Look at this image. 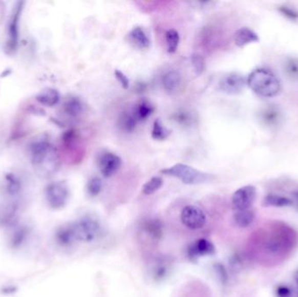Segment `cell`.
Here are the masks:
<instances>
[{
    "label": "cell",
    "mask_w": 298,
    "mask_h": 297,
    "mask_svg": "<svg viewBox=\"0 0 298 297\" xmlns=\"http://www.w3.org/2000/svg\"><path fill=\"white\" fill-rule=\"evenodd\" d=\"M166 43H167V52L169 53H175L178 48L180 43V35L178 32L175 29H170L165 34Z\"/></svg>",
    "instance_id": "25"
},
{
    "label": "cell",
    "mask_w": 298,
    "mask_h": 297,
    "mask_svg": "<svg viewBox=\"0 0 298 297\" xmlns=\"http://www.w3.org/2000/svg\"><path fill=\"white\" fill-rule=\"evenodd\" d=\"M163 88L168 93H174L178 89L181 83V76L176 71L166 73L162 79Z\"/></svg>",
    "instance_id": "16"
},
{
    "label": "cell",
    "mask_w": 298,
    "mask_h": 297,
    "mask_svg": "<svg viewBox=\"0 0 298 297\" xmlns=\"http://www.w3.org/2000/svg\"><path fill=\"white\" fill-rule=\"evenodd\" d=\"M257 197V190L254 186L248 185L241 187L232 196V207L237 211L248 210L251 207Z\"/></svg>",
    "instance_id": "8"
},
{
    "label": "cell",
    "mask_w": 298,
    "mask_h": 297,
    "mask_svg": "<svg viewBox=\"0 0 298 297\" xmlns=\"http://www.w3.org/2000/svg\"><path fill=\"white\" fill-rule=\"evenodd\" d=\"M76 241L93 242L97 239L101 232L99 222L92 217H84L72 224Z\"/></svg>",
    "instance_id": "4"
},
{
    "label": "cell",
    "mask_w": 298,
    "mask_h": 297,
    "mask_svg": "<svg viewBox=\"0 0 298 297\" xmlns=\"http://www.w3.org/2000/svg\"><path fill=\"white\" fill-rule=\"evenodd\" d=\"M247 84L258 96L272 98L281 91V83L271 71L265 68H258L253 71L247 79Z\"/></svg>",
    "instance_id": "2"
},
{
    "label": "cell",
    "mask_w": 298,
    "mask_h": 297,
    "mask_svg": "<svg viewBox=\"0 0 298 297\" xmlns=\"http://www.w3.org/2000/svg\"><path fill=\"white\" fill-rule=\"evenodd\" d=\"M191 63L197 75H200L204 72L205 59L201 54L194 53L193 55L191 56Z\"/></svg>",
    "instance_id": "29"
},
{
    "label": "cell",
    "mask_w": 298,
    "mask_h": 297,
    "mask_svg": "<svg viewBox=\"0 0 298 297\" xmlns=\"http://www.w3.org/2000/svg\"><path fill=\"white\" fill-rule=\"evenodd\" d=\"M114 75H115L118 81H119V83L121 84V87H122L124 89H127V88H129V78L124 74V73H122V72L120 70H115V72H114Z\"/></svg>",
    "instance_id": "31"
},
{
    "label": "cell",
    "mask_w": 298,
    "mask_h": 297,
    "mask_svg": "<svg viewBox=\"0 0 298 297\" xmlns=\"http://www.w3.org/2000/svg\"><path fill=\"white\" fill-rule=\"evenodd\" d=\"M246 80L239 73H230L222 77L219 82L220 90L223 93L237 95L243 92L245 87Z\"/></svg>",
    "instance_id": "9"
},
{
    "label": "cell",
    "mask_w": 298,
    "mask_h": 297,
    "mask_svg": "<svg viewBox=\"0 0 298 297\" xmlns=\"http://www.w3.org/2000/svg\"><path fill=\"white\" fill-rule=\"evenodd\" d=\"M217 268V274H219L220 278H221L222 282L224 283L226 279H227V273H226L225 269L223 268V266L221 265V264H217V268Z\"/></svg>",
    "instance_id": "33"
},
{
    "label": "cell",
    "mask_w": 298,
    "mask_h": 297,
    "mask_svg": "<svg viewBox=\"0 0 298 297\" xmlns=\"http://www.w3.org/2000/svg\"><path fill=\"white\" fill-rule=\"evenodd\" d=\"M181 221L185 227L192 230L201 229L207 222V217L201 207L194 205H188L182 209Z\"/></svg>",
    "instance_id": "7"
},
{
    "label": "cell",
    "mask_w": 298,
    "mask_h": 297,
    "mask_svg": "<svg viewBox=\"0 0 298 297\" xmlns=\"http://www.w3.org/2000/svg\"><path fill=\"white\" fill-rule=\"evenodd\" d=\"M295 283H297V285H298V271L295 274Z\"/></svg>",
    "instance_id": "35"
},
{
    "label": "cell",
    "mask_w": 298,
    "mask_h": 297,
    "mask_svg": "<svg viewBox=\"0 0 298 297\" xmlns=\"http://www.w3.org/2000/svg\"><path fill=\"white\" fill-rule=\"evenodd\" d=\"M5 186H6V192L9 195H16L20 191V181L13 174H6L5 176Z\"/></svg>",
    "instance_id": "23"
},
{
    "label": "cell",
    "mask_w": 298,
    "mask_h": 297,
    "mask_svg": "<svg viewBox=\"0 0 298 297\" xmlns=\"http://www.w3.org/2000/svg\"><path fill=\"white\" fill-rule=\"evenodd\" d=\"M36 100L41 105L46 107H54L59 103L60 95L56 89L53 88H47L41 91L35 97Z\"/></svg>",
    "instance_id": "14"
},
{
    "label": "cell",
    "mask_w": 298,
    "mask_h": 297,
    "mask_svg": "<svg viewBox=\"0 0 298 297\" xmlns=\"http://www.w3.org/2000/svg\"><path fill=\"white\" fill-rule=\"evenodd\" d=\"M63 108L68 116L75 118L83 112V103L77 97H70L65 101Z\"/></svg>",
    "instance_id": "17"
},
{
    "label": "cell",
    "mask_w": 298,
    "mask_h": 297,
    "mask_svg": "<svg viewBox=\"0 0 298 297\" xmlns=\"http://www.w3.org/2000/svg\"><path fill=\"white\" fill-rule=\"evenodd\" d=\"M146 229L150 236H152L155 239H158L162 234V226L160 221L157 219H154L146 223Z\"/></svg>",
    "instance_id": "27"
},
{
    "label": "cell",
    "mask_w": 298,
    "mask_h": 297,
    "mask_svg": "<svg viewBox=\"0 0 298 297\" xmlns=\"http://www.w3.org/2000/svg\"><path fill=\"white\" fill-rule=\"evenodd\" d=\"M276 294H278V297H289L290 296V290L286 287L281 286L278 288Z\"/></svg>",
    "instance_id": "32"
},
{
    "label": "cell",
    "mask_w": 298,
    "mask_h": 297,
    "mask_svg": "<svg viewBox=\"0 0 298 297\" xmlns=\"http://www.w3.org/2000/svg\"><path fill=\"white\" fill-rule=\"evenodd\" d=\"M162 184H163L162 179L158 176H155V177L151 178L147 182L145 183L142 187V192H143L144 195H152L161 188Z\"/></svg>",
    "instance_id": "26"
},
{
    "label": "cell",
    "mask_w": 298,
    "mask_h": 297,
    "mask_svg": "<svg viewBox=\"0 0 298 297\" xmlns=\"http://www.w3.org/2000/svg\"><path fill=\"white\" fill-rule=\"evenodd\" d=\"M121 166V159L114 153L107 152L99 160V171L105 178L111 177Z\"/></svg>",
    "instance_id": "10"
},
{
    "label": "cell",
    "mask_w": 298,
    "mask_h": 297,
    "mask_svg": "<svg viewBox=\"0 0 298 297\" xmlns=\"http://www.w3.org/2000/svg\"><path fill=\"white\" fill-rule=\"evenodd\" d=\"M33 168L42 176L53 175L59 167V155L47 134H40L30 145Z\"/></svg>",
    "instance_id": "1"
},
{
    "label": "cell",
    "mask_w": 298,
    "mask_h": 297,
    "mask_svg": "<svg viewBox=\"0 0 298 297\" xmlns=\"http://www.w3.org/2000/svg\"><path fill=\"white\" fill-rule=\"evenodd\" d=\"M16 207L13 205H6L0 207V223L4 225L12 224L16 218Z\"/></svg>",
    "instance_id": "22"
},
{
    "label": "cell",
    "mask_w": 298,
    "mask_h": 297,
    "mask_svg": "<svg viewBox=\"0 0 298 297\" xmlns=\"http://www.w3.org/2000/svg\"><path fill=\"white\" fill-rule=\"evenodd\" d=\"M170 131L164 126L160 119L155 120L152 129V138L155 140H166L169 136Z\"/></svg>",
    "instance_id": "24"
},
{
    "label": "cell",
    "mask_w": 298,
    "mask_h": 297,
    "mask_svg": "<svg viewBox=\"0 0 298 297\" xmlns=\"http://www.w3.org/2000/svg\"><path fill=\"white\" fill-rule=\"evenodd\" d=\"M294 196H295V200H296L298 202V192L295 193V194H294Z\"/></svg>",
    "instance_id": "36"
},
{
    "label": "cell",
    "mask_w": 298,
    "mask_h": 297,
    "mask_svg": "<svg viewBox=\"0 0 298 297\" xmlns=\"http://www.w3.org/2000/svg\"><path fill=\"white\" fill-rule=\"evenodd\" d=\"M215 253V246L206 239H199L188 248L190 259L196 260L199 257L209 256Z\"/></svg>",
    "instance_id": "11"
},
{
    "label": "cell",
    "mask_w": 298,
    "mask_h": 297,
    "mask_svg": "<svg viewBox=\"0 0 298 297\" xmlns=\"http://www.w3.org/2000/svg\"><path fill=\"white\" fill-rule=\"evenodd\" d=\"M102 181L99 177H93L88 181L87 189L91 196H97L102 190Z\"/></svg>",
    "instance_id": "28"
},
{
    "label": "cell",
    "mask_w": 298,
    "mask_h": 297,
    "mask_svg": "<svg viewBox=\"0 0 298 297\" xmlns=\"http://www.w3.org/2000/svg\"><path fill=\"white\" fill-rule=\"evenodd\" d=\"M155 105H153L152 103L148 101L147 99H143L140 100L135 105V108L132 110V113L135 115L137 121H143L152 115L153 113L155 112Z\"/></svg>",
    "instance_id": "13"
},
{
    "label": "cell",
    "mask_w": 298,
    "mask_h": 297,
    "mask_svg": "<svg viewBox=\"0 0 298 297\" xmlns=\"http://www.w3.org/2000/svg\"><path fill=\"white\" fill-rule=\"evenodd\" d=\"M161 173L167 176L177 178L187 185L204 183L210 177L208 174L202 172L193 166L183 163H177L168 168L162 169Z\"/></svg>",
    "instance_id": "3"
},
{
    "label": "cell",
    "mask_w": 298,
    "mask_h": 297,
    "mask_svg": "<svg viewBox=\"0 0 298 297\" xmlns=\"http://www.w3.org/2000/svg\"><path fill=\"white\" fill-rule=\"evenodd\" d=\"M284 12L285 14L290 16L291 18H295V17H297L298 16L297 13H295V12L291 11V10L287 9V8H284Z\"/></svg>",
    "instance_id": "34"
},
{
    "label": "cell",
    "mask_w": 298,
    "mask_h": 297,
    "mask_svg": "<svg viewBox=\"0 0 298 297\" xmlns=\"http://www.w3.org/2000/svg\"><path fill=\"white\" fill-rule=\"evenodd\" d=\"M137 122V120L135 119V115L132 112L131 113H126V112L123 113L119 119V125L120 129L126 133H132L134 131L136 128Z\"/></svg>",
    "instance_id": "21"
},
{
    "label": "cell",
    "mask_w": 298,
    "mask_h": 297,
    "mask_svg": "<svg viewBox=\"0 0 298 297\" xmlns=\"http://www.w3.org/2000/svg\"><path fill=\"white\" fill-rule=\"evenodd\" d=\"M292 204V200L282 195H269L263 200V205L266 207H284Z\"/></svg>",
    "instance_id": "19"
},
{
    "label": "cell",
    "mask_w": 298,
    "mask_h": 297,
    "mask_svg": "<svg viewBox=\"0 0 298 297\" xmlns=\"http://www.w3.org/2000/svg\"><path fill=\"white\" fill-rule=\"evenodd\" d=\"M24 2H17L10 16L8 30H7V40L6 43V52L8 54H12L16 52L18 45L19 35V20L24 9Z\"/></svg>",
    "instance_id": "5"
},
{
    "label": "cell",
    "mask_w": 298,
    "mask_h": 297,
    "mask_svg": "<svg viewBox=\"0 0 298 297\" xmlns=\"http://www.w3.org/2000/svg\"><path fill=\"white\" fill-rule=\"evenodd\" d=\"M254 213L252 210H243L237 211L234 216L236 224L240 227H247L254 222Z\"/></svg>",
    "instance_id": "20"
},
{
    "label": "cell",
    "mask_w": 298,
    "mask_h": 297,
    "mask_svg": "<svg viewBox=\"0 0 298 297\" xmlns=\"http://www.w3.org/2000/svg\"><path fill=\"white\" fill-rule=\"evenodd\" d=\"M258 40H259V38L258 34L254 31L247 27H243L241 29L237 30L235 33V44L237 45V47H245L247 45L258 42Z\"/></svg>",
    "instance_id": "12"
},
{
    "label": "cell",
    "mask_w": 298,
    "mask_h": 297,
    "mask_svg": "<svg viewBox=\"0 0 298 297\" xmlns=\"http://www.w3.org/2000/svg\"><path fill=\"white\" fill-rule=\"evenodd\" d=\"M46 197L50 207L60 209L68 203L69 189L64 181H55L50 183L46 188Z\"/></svg>",
    "instance_id": "6"
},
{
    "label": "cell",
    "mask_w": 298,
    "mask_h": 297,
    "mask_svg": "<svg viewBox=\"0 0 298 297\" xmlns=\"http://www.w3.org/2000/svg\"><path fill=\"white\" fill-rule=\"evenodd\" d=\"M129 38L132 43L140 49H146L150 46V39L141 27H136L132 30L129 33Z\"/></svg>",
    "instance_id": "15"
},
{
    "label": "cell",
    "mask_w": 298,
    "mask_h": 297,
    "mask_svg": "<svg viewBox=\"0 0 298 297\" xmlns=\"http://www.w3.org/2000/svg\"><path fill=\"white\" fill-rule=\"evenodd\" d=\"M56 238L62 246H70L73 242H76L72 225L60 227L56 234Z\"/></svg>",
    "instance_id": "18"
},
{
    "label": "cell",
    "mask_w": 298,
    "mask_h": 297,
    "mask_svg": "<svg viewBox=\"0 0 298 297\" xmlns=\"http://www.w3.org/2000/svg\"><path fill=\"white\" fill-rule=\"evenodd\" d=\"M27 234V229L25 227L18 228L17 230L15 231L12 238V246L13 247L19 246L21 244V242H23L25 238H26Z\"/></svg>",
    "instance_id": "30"
}]
</instances>
